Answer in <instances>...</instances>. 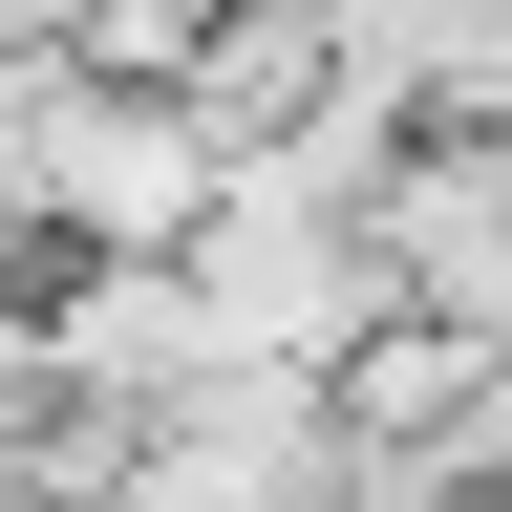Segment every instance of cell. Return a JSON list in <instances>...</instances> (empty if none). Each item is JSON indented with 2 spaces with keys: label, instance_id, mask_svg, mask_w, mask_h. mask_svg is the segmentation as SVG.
<instances>
[{
  "label": "cell",
  "instance_id": "cell-2",
  "mask_svg": "<svg viewBox=\"0 0 512 512\" xmlns=\"http://www.w3.org/2000/svg\"><path fill=\"white\" fill-rule=\"evenodd\" d=\"M192 299H214V363H299V384H342L384 320H406L384 214H342V192H299V171H235V192H214Z\"/></svg>",
  "mask_w": 512,
  "mask_h": 512
},
{
  "label": "cell",
  "instance_id": "cell-4",
  "mask_svg": "<svg viewBox=\"0 0 512 512\" xmlns=\"http://www.w3.org/2000/svg\"><path fill=\"white\" fill-rule=\"evenodd\" d=\"M192 107H214V150H299L320 107H342V0H214V43H192Z\"/></svg>",
  "mask_w": 512,
  "mask_h": 512
},
{
  "label": "cell",
  "instance_id": "cell-3",
  "mask_svg": "<svg viewBox=\"0 0 512 512\" xmlns=\"http://www.w3.org/2000/svg\"><path fill=\"white\" fill-rule=\"evenodd\" d=\"M22 384H86V406L171 427L214 363V299H192V256H43V320H22Z\"/></svg>",
  "mask_w": 512,
  "mask_h": 512
},
{
  "label": "cell",
  "instance_id": "cell-1",
  "mask_svg": "<svg viewBox=\"0 0 512 512\" xmlns=\"http://www.w3.org/2000/svg\"><path fill=\"white\" fill-rule=\"evenodd\" d=\"M0 171H22V235L43 256H192L214 192H235L214 107H192V86H128V64H22Z\"/></svg>",
  "mask_w": 512,
  "mask_h": 512
}]
</instances>
